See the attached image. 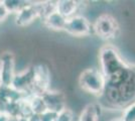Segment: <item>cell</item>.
<instances>
[{
    "instance_id": "cell-1",
    "label": "cell",
    "mask_w": 135,
    "mask_h": 121,
    "mask_svg": "<svg viewBox=\"0 0 135 121\" xmlns=\"http://www.w3.org/2000/svg\"><path fill=\"white\" fill-rule=\"evenodd\" d=\"M101 73L105 78V90L101 104L105 108L120 110L135 102V65L126 62L112 45L99 51Z\"/></svg>"
},
{
    "instance_id": "cell-2",
    "label": "cell",
    "mask_w": 135,
    "mask_h": 121,
    "mask_svg": "<svg viewBox=\"0 0 135 121\" xmlns=\"http://www.w3.org/2000/svg\"><path fill=\"white\" fill-rule=\"evenodd\" d=\"M80 88L95 96L97 98H101L105 90V78L101 71L95 68H89L83 71L80 74L78 80Z\"/></svg>"
},
{
    "instance_id": "cell-3",
    "label": "cell",
    "mask_w": 135,
    "mask_h": 121,
    "mask_svg": "<svg viewBox=\"0 0 135 121\" xmlns=\"http://www.w3.org/2000/svg\"><path fill=\"white\" fill-rule=\"evenodd\" d=\"M93 29L102 40H112L119 33V24L112 15L105 13L96 19Z\"/></svg>"
},
{
    "instance_id": "cell-4",
    "label": "cell",
    "mask_w": 135,
    "mask_h": 121,
    "mask_svg": "<svg viewBox=\"0 0 135 121\" xmlns=\"http://www.w3.org/2000/svg\"><path fill=\"white\" fill-rule=\"evenodd\" d=\"M33 92L35 94H42L51 88V71L45 64H37L31 67Z\"/></svg>"
},
{
    "instance_id": "cell-5",
    "label": "cell",
    "mask_w": 135,
    "mask_h": 121,
    "mask_svg": "<svg viewBox=\"0 0 135 121\" xmlns=\"http://www.w3.org/2000/svg\"><path fill=\"white\" fill-rule=\"evenodd\" d=\"M64 31L77 37L87 36L92 33V25L85 16L76 14L67 19Z\"/></svg>"
},
{
    "instance_id": "cell-6",
    "label": "cell",
    "mask_w": 135,
    "mask_h": 121,
    "mask_svg": "<svg viewBox=\"0 0 135 121\" xmlns=\"http://www.w3.org/2000/svg\"><path fill=\"white\" fill-rule=\"evenodd\" d=\"M15 56L10 51H5L0 55V76L1 82L4 86H10L16 74Z\"/></svg>"
},
{
    "instance_id": "cell-7",
    "label": "cell",
    "mask_w": 135,
    "mask_h": 121,
    "mask_svg": "<svg viewBox=\"0 0 135 121\" xmlns=\"http://www.w3.org/2000/svg\"><path fill=\"white\" fill-rule=\"evenodd\" d=\"M10 86L17 92L21 93L24 97L34 94L31 68H26L20 72H16Z\"/></svg>"
},
{
    "instance_id": "cell-8",
    "label": "cell",
    "mask_w": 135,
    "mask_h": 121,
    "mask_svg": "<svg viewBox=\"0 0 135 121\" xmlns=\"http://www.w3.org/2000/svg\"><path fill=\"white\" fill-rule=\"evenodd\" d=\"M40 18V12L36 2L29 1L27 5H25L17 14H15L14 22L18 27H26L30 25L34 20Z\"/></svg>"
},
{
    "instance_id": "cell-9",
    "label": "cell",
    "mask_w": 135,
    "mask_h": 121,
    "mask_svg": "<svg viewBox=\"0 0 135 121\" xmlns=\"http://www.w3.org/2000/svg\"><path fill=\"white\" fill-rule=\"evenodd\" d=\"M42 98L45 100L46 108L49 111L60 113L61 111L67 108L66 105V97L64 93L61 91H55V90H47L41 94Z\"/></svg>"
},
{
    "instance_id": "cell-10",
    "label": "cell",
    "mask_w": 135,
    "mask_h": 121,
    "mask_svg": "<svg viewBox=\"0 0 135 121\" xmlns=\"http://www.w3.org/2000/svg\"><path fill=\"white\" fill-rule=\"evenodd\" d=\"M25 98L21 93L17 92L11 86H0V107L1 111L4 108V106L13 102H17L21 99Z\"/></svg>"
},
{
    "instance_id": "cell-11",
    "label": "cell",
    "mask_w": 135,
    "mask_h": 121,
    "mask_svg": "<svg viewBox=\"0 0 135 121\" xmlns=\"http://www.w3.org/2000/svg\"><path fill=\"white\" fill-rule=\"evenodd\" d=\"M42 22L46 28L54 31H62L65 29V25L67 22V18L64 17L61 13L55 11L49 14L42 19Z\"/></svg>"
},
{
    "instance_id": "cell-12",
    "label": "cell",
    "mask_w": 135,
    "mask_h": 121,
    "mask_svg": "<svg viewBox=\"0 0 135 121\" xmlns=\"http://www.w3.org/2000/svg\"><path fill=\"white\" fill-rule=\"evenodd\" d=\"M80 4L75 0H59L56 1V11L61 13L64 17L68 18L76 15L79 10Z\"/></svg>"
},
{
    "instance_id": "cell-13",
    "label": "cell",
    "mask_w": 135,
    "mask_h": 121,
    "mask_svg": "<svg viewBox=\"0 0 135 121\" xmlns=\"http://www.w3.org/2000/svg\"><path fill=\"white\" fill-rule=\"evenodd\" d=\"M29 102V105L31 107L32 113L33 114H37V115H42L47 111L46 105L41 94H31L28 97H26Z\"/></svg>"
},
{
    "instance_id": "cell-14",
    "label": "cell",
    "mask_w": 135,
    "mask_h": 121,
    "mask_svg": "<svg viewBox=\"0 0 135 121\" xmlns=\"http://www.w3.org/2000/svg\"><path fill=\"white\" fill-rule=\"evenodd\" d=\"M99 120V109L98 105L90 103L86 105L83 111L81 112L78 121H98Z\"/></svg>"
},
{
    "instance_id": "cell-15",
    "label": "cell",
    "mask_w": 135,
    "mask_h": 121,
    "mask_svg": "<svg viewBox=\"0 0 135 121\" xmlns=\"http://www.w3.org/2000/svg\"><path fill=\"white\" fill-rule=\"evenodd\" d=\"M9 14H17L25 5H27L29 1L25 0H2Z\"/></svg>"
},
{
    "instance_id": "cell-16",
    "label": "cell",
    "mask_w": 135,
    "mask_h": 121,
    "mask_svg": "<svg viewBox=\"0 0 135 121\" xmlns=\"http://www.w3.org/2000/svg\"><path fill=\"white\" fill-rule=\"evenodd\" d=\"M32 110L29 105L27 98L21 99L19 100V117H25V118H29L32 115Z\"/></svg>"
},
{
    "instance_id": "cell-17",
    "label": "cell",
    "mask_w": 135,
    "mask_h": 121,
    "mask_svg": "<svg viewBox=\"0 0 135 121\" xmlns=\"http://www.w3.org/2000/svg\"><path fill=\"white\" fill-rule=\"evenodd\" d=\"M121 118L124 121H135V102L128 105L126 108H124Z\"/></svg>"
},
{
    "instance_id": "cell-18",
    "label": "cell",
    "mask_w": 135,
    "mask_h": 121,
    "mask_svg": "<svg viewBox=\"0 0 135 121\" xmlns=\"http://www.w3.org/2000/svg\"><path fill=\"white\" fill-rule=\"evenodd\" d=\"M56 121H75L73 111L69 108H65L60 113H57Z\"/></svg>"
},
{
    "instance_id": "cell-19",
    "label": "cell",
    "mask_w": 135,
    "mask_h": 121,
    "mask_svg": "<svg viewBox=\"0 0 135 121\" xmlns=\"http://www.w3.org/2000/svg\"><path fill=\"white\" fill-rule=\"evenodd\" d=\"M9 15L10 14L7 11L5 5L3 4V1H0V23L4 22Z\"/></svg>"
},
{
    "instance_id": "cell-20",
    "label": "cell",
    "mask_w": 135,
    "mask_h": 121,
    "mask_svg": "<svg viewBox=\"0 0 135 121\" xmlns=\"http://www.w3.org/2000/svg\"><path fill=\"white\" fill-rule=\"evenodd\" d=\"M56 117H57V113L47 110L45 113L41 115V121H56Z\"/></svg>"
},
{
    "instance_id": "cell-21",
    "label": "cell",
    "mask_w": 135,
    "mask_h": 121,
    "mask_svg": "<svg viewBox=\"0 0 135 121\" xmlns=\"http://www.w3.org/2000/svg\"><path fill=\"white\" fill-rule=\"evenodd\" d=\"M29 121H41V115H37V114H32L28 118Z\"/></svg>"
},
{
    "instance_id": "cell-22",
    "label": "cell",
    "mask_w": 135,
    "mask_h": 121,
    "mask_svg": "<svg viewBox=\"0 0 135 121\" xmlns=\"http://www.w3.org/2000/svg\"><path fill=\"white\" fill-rule=\"evenodd\" d=\"M8 120V116L6 115L4 112L0 111V121H7Z\"/></svg>"
},
{
    "instance_id": "cell-23",
    "label": "cell",
    "mask_w": 135,
    "mask_h": 121,
    "mask_svg": "<svg viewBox=\"0 0 135 121\" xmlns=\"http://www.w3.org/2000/svg\"><path fill=\"white\" fill-rule=\"evenodd\" d=\"M17 121H29V120H28V118H25V117H18Z\"/></svg>"
},
{
    "instance_id": "cell-24",
    "label": "cell",
    "mask_w": 135,
    "mask_h": 121,
    "mask_svg": "<svg viewBox=\"0 0 135 121\" xmlns=\"http://www.w3.org/2000/svg\"><path fill=\"white\" fill-rule=\"evenodd\" d=\"M110 121H124L121 117H118V118H113V119H111Z\"/></svg>"
},
{
    "instance_id": "cell-25",
    "label": "cell",
    "mask_w": 135,
    "mask_h": 121,
    "mask_svg": "<svg viewBox=\"0 0 135 121\" xmlns=\"http://www.w3.org/2000/svg\"><path fill=\"white\" fill-rule=\"evenodd\" d=\"M2 85V82H1V76H0V86Z\"/></svg>"
},
{
    "instance_id": "cell-26",
    "label": "cell",
    "mask_w": 135,
    "mask_h": 121,
    "mask_svg": "<svg viewBox=\"0 0 135 121\" xmlns=\"http://www.w3.org/2000/svg\"><path fill=\"white\" fill-rule=\"evenodd\" d=\"M0 111H1V107H0Z\"/></svg>"
}]
</instances>
